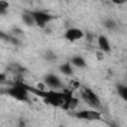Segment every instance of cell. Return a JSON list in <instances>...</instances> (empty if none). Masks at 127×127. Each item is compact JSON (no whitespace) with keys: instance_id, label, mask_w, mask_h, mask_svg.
<instances>
[{"instance_id":"cell-1","label":"cell","mask_w":127,"mask_h":127,"mask_svg":"<svg viewBox=\"0 0 127 127\" xmlns=\"http://www.w3.org/2000/svg\"><path fill=\"white\" fill-rule=\"evenodd\" d=\"M6 93L19 101H27L29 97V91L22 82H15L6 90Z\"/></svg>"},{"instance_id":"cell-2","label":"cell","mask_w":127,"mask_h":127,"mask_svg":"<svg viewBox=\"0 0 127 127\" xmlns=\"http://www.w3.org/2000/svg\"><path fill=\"white\" fill-rule=\"evenodd\" d=\"M81 98L91 107L97 109L100 108L101 106V102L100 99L98 98V96L89 88H83L82 92H81Z\"/></svg>"},{"instance_id":"cell-3","label":"cell","mask_w":127,"mask_h":127,"mask_svg":"<svg viewBox=\"0 0 127 127\" xmlns=\"http://www.w3.org/2000/svg\"><path fill=\"white\" fill-rule=\"evenodd\" d=\"M29 12L33 16V18L36 22V25H38L41 28H45L46 24L49 23L50 21H52L55 18V16H53V15H51V14L45 12V11L36 10V11H29Z\"/></svg>"},{"instance_id":"cell-4","label":"cell","mask_w":127,"mask_h":127,"mask_svg":"<svg viewBox=\"0 0 127 127\" xmlns=\"http://www.w3.org/2000/svg\"><path fill=\"white\" fill-rule=\"evenodd\" d=\"M44 83L46 84V86L50 87L52 90H57V89L63 88V86H64L61 78L54 73L47 74L44 78Z\"/></svg>"},{"instance_id":"cell-5","label":"cell","mask_w":127,"mask_h":127,"mask_svg":"<svg viewBox=\"0 0 127 127\" xmlns=\"http://www.w3.org/2000/svg\"><path fill=\"white\" fill-rule=\"evenodd\" d=\"M77 119L84 120H99L101 119V113L96 110H81L74 114Z\"/></svg>"},{"instance_id":"cell-6","label":"cell","mask_w":127,"mask_h":127,"mask_svg":"<svg viewBox=\"0 0 127 127\" xmlns=\"http://www.w3.org/2000/svg\"><path fill=\"white\" fill-rule=\"evenodd\" d=\"M84 36V33L82 30L78 28H69L64 33V38L69 42H75L80 39H82Z\"/></svg>"},{"instance_id":"cell-7","label":"cell","mask_w":127,"mask_h":127,"mask_svg":"<svg viewBox=\"0 0 127 127\" xmlns=\"http://www.w3.org/2000/svg\"><path fill=\"white\" fill-rule=\"evenodd\" d=\"M97 44H98V47L100 48V50H101L102 52H105V53L110 52L111 48H110L109 41H108V39H107L104 35H100V36L97 38Z\"/></svg>"},{"instance_id":"cell-8","label":"cell","mask_w":127,"mask_h":127,"mask_svg":"<svg viewBox=\"0 0 127 127\" xmlns=\"http://www.w3.org/2000/svg\"><path fill=\"white\" fill-rule=\"evenodd\" d=\"M69 63H70V64L72 66L79 67V68L86 66V63H85L84 59L82 57H80V56H74V57H72L70 59V62Z\"/></svg>"},{"instance_id":"cell-9","label":"cell","mask_w":127,"mask_h":127,"mask_svg":"<svg viewBox=\"0 0 127 127\" xmlns=\"http://www.w3.org/2000/svg\"><path fill=\"white\" fill-rule=\"evenodd\" d=\"M60 71L66 75V76H69V75H72L73 73V68H72V65L70 64V63H64V64H62L60 65Z\"/></svg>"},{"instance_id":"cell-10","label":"cell","mask_w":127,"mask_h":127,"mask_svg":"<svg viewBox=\"0 0 127 127\" xmlns=\"http://www.w3.org/2000/svg\"><path fill=\"white\" fill-rule=\"evenodd\" d=\"M22 20H23V22H24V24L25 25H27V26H35L36 25V22H35V20H34V18H33V16L31 15V13L29 12V11H26V12H24L23 14H22Z\"/></svg>"},{"instance_id":"cell-11","label":"cell","mask_w":127,"mask_h":127,"mask_svg":"<svg viewBox=\"0 0 127 127\" xmlns=\"http://www.w3.org/2000/svg\"><path fill=\"white\" fill-rule=\"evenodd\" d=\"M116 89H117V93L119 94V96L123 100H127V86L124 85V84L119 83L116 86Z\"/></svg>"},{"instance_id":"cell-12","label":"cell","mask_w":127,"mask_h":127,"mask_svg":"<svg viewBox=\"0 0 127 127\" xmlns=\"http://www.w3.org/2000/svg\"><path fill=\"white\" fill-rule=\"evenodd\" d=\"M43 57H44L48 62H54V61L57 59V56H56L52 51H46Z\"/></svg>"},{"instance_id":"cell-13","label":"cell","mask_w":127,"mask_h":127,"mask_svg":"<svg viewBox=\"0 0 127 127\" xmlns=\"http://www.w3.org/2000/svg\"><path fill=\"white\" fill-rule=\"evenodd\" d=\"M104 26H105V28H107L109 30H114L116 28V23L112 19H107L104 21Z\"/></svg>"},{"instance_id":"cell-14","label":"cell","mask_w":127,"mask_h":127,"mask_svg":"<svg viewBox=\"0 0 127 127\" xmlns=\"http://www.w3.org/2000/svg\"><path fill=\"white\" fill-rule=\"evenodd\" d=\"M8 7H9V5H8L7 1L0 0V15H4V14H6Z\"/></svg>"},{"instance_id":"cell-15","label":"cell","mask_w":127,"mask_h":127,"mask_svg":"<svg viewBox=\"0 0 127 127\" xmlns=\"http://www.w3.org/2000/svg\"><path fill=\"white\" fill-rule=\"evenodd\" d=\"M7 80V75L5 72H0V84L4 83Z\"/></svg>"},{"instance_id":"cell-16","label":"cell","mask_w":127,"mask_h":127,"mask_svg":"<svg viewBox=\"0 0 127 127\" xmlns=\"http://www.w3.org/2000/svg\"><path fill=\"white\" fill-rule=\"evenodd\" d=\"M12 31H13V33H14L15 35H22V34H23V31H22L21 29H19V28H14Z\"/></svg>"},{"instance_id":"cell-17","label":"cell","mask_w":127,"mask_h":127,"mask_svg":"<svg viewBox=\"0 0 127 127\" xmlns=\"http://www.w3.org/2000/svg\"><path fill=\"white\" fill-rule=\"evenodd\" d=\"M126 0H112V2H114L115 4H122L124 3Z\"/></svg>"},{"instance_id":"cell-18","label":"cell","mask_w":127,"mask_h":127,"mask_svg":"<svg viewBox=\"0 0 127 127\" xmlns=\"http://www.w3.org/2000/svg\"><path fill=\"white\" fill-rule=\"evenodd\" d=\"M4 1H7V0H4Z\"/></svg>"}]
</instances>
